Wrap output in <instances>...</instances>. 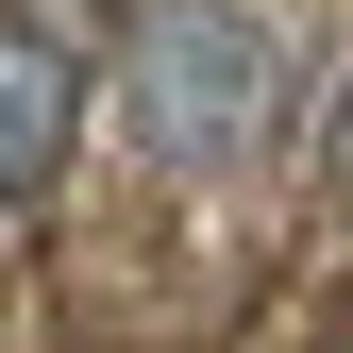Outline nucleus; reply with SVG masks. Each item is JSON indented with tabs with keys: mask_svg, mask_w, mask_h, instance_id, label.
Wrapping results in <instances>:
<instances>
[{
	"mask_svg": "<svg viewBox=\"0 0 353 353\" xmlns=\"http://www.w3.org/2000/svg\"><path fill=\"white\" fill-rule=\"evenodd\" d=\"M320 202H336V236H353V84L320 101Z\"/></svg>",
	"mask_w": 353,
	"mask_h": 353,
	"instance_id": "nucleus-3",
	"label": "nucleus"
},
{
	"mask_svg": "<svg viewBox=\"0 0 353 353\" xmlns=\"http://www.w3.org/2000/svg\"><path fill=\"white\" fill-rule=\"evenodd\" d=\"M118 135L168 185H236L286 135V17L270 0H135L118 17Z\"/></svg>",
	"mask_w": 353,
	"mask_h": 353,
	"instance_id": "nucleus-1",
	"label": "nucleus"
},
{
	"mask_svg": "<svg viewBox=\"0 0 353 353\" xmlns=\"http://www.w3.org/2000/svg\"><path fill=\"white\" fill-rule=\"evenodd\" d=\"M68 152H84V51H68L51 17H0V219L51 202Z\"/></svg>",
	"mask_w": 353,
	"mask_h": 353,
	"instance_id": "nucleus-2",
	"label": "nucleus"
}]
</instances>
